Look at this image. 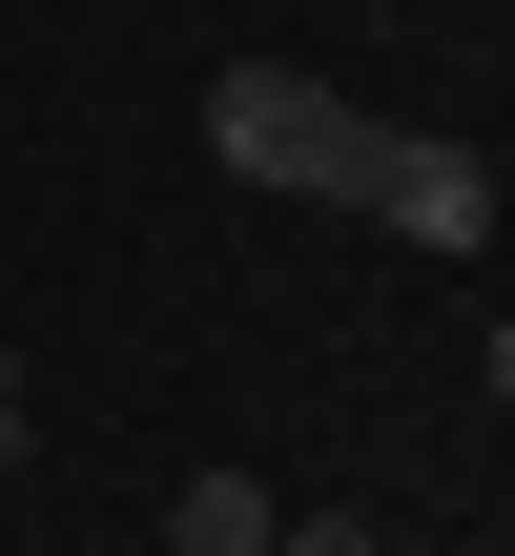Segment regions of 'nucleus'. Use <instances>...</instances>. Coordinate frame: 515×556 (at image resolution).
I'll use <instances>...</instances> for the list:
<instances>
[{
	"label": "nucleus",
	"mask_w": 515,
	"mask_h": 556,
	"mask_svg": "<svg viewBox=\"0 0 515 556\" xmlns=\"http://www.w3.org/2000/svg\"><path fill=\"white\" fill-rule=\"evenodd\" d=\"M206 165H227V186H289V206H351V186H372V103L310 83V62H227V83H206Z\"/></svg>",
	"instance_id": "1"
},
{
	"label": "nucleus",
	"mask_w": 515,
	"mask_h": 556,
	"mask_svg": "<svg viewBox=\"0 0 515 556\" xmlns=\"http://www.w3.org/2000/svg\"><path fill=\"white\" fill-rule=\"evenodd\" d=\"M495 392H515V309H495Z\"/></svg>",
	"instance_id": "6"
},
{
	"label": "nucleus",
	"mask_w": 515,
	"mask_h": 556,
	"mask_svg": "<svg viewBox=\"0 0 515 556\" xmlns=\"http://www.w3.org/2000/svg\"><path fill=\"white\" fill-rule=\"evenodd\" d=\"M165 556H268V475H186L165 495Z\"/></svg>",
	"instance_id": "3"
},
{
	"label": "nucleus",
	"mask_w": 515,
	"mask_h": 556,
	"mask_svg": "<svg viewBox=\"0 0 515 556\" xmlns=\"http://www.w3.org/2000/svg\"><path fill=\"white\" fill-rule=\"evenodd\" d=\"M351 227H392V248H495V165L454 144V124H372V186H351Z\"/></svg>",
	"instance_id": "2"
},
{
	"label": "nucleus",
	"mask_w": 515,
	"mask_h": 556,
	"mask_svg": "<svg viewBox=\"0 0 515 556\" xmlns=\"http://www.w3.org/2000/svg\"><path fill=\"white\" fill-rule=\"evenodd\" d=\"M0 433H21V351H0Z\"/></svg>",
	"instance_id": "5"
},
{
	"label": "nucleus",
	"mask_w": 515,
	"mask_h": 556,
	"mask_svg": "<svg viewBox=\"0 0 515 556\" xmlns=\"http://www.w3.org/2000/svg\"><path fill=\"white\" fill-rule=\"evenodd\" d=\"M268 556H392L372 516H268Z\"/></svg>",
	"instance_id": "4"
}]
</instances>
